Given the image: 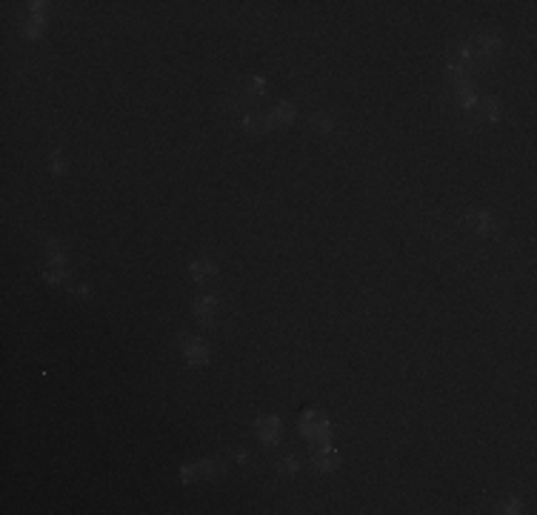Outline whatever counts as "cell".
Returning <instances> with one entry per match:
<instances>
[{
  "mask_svg": "<svg viewBox=\"0 0 537 515\" xmlns=\"http://www.w3.org/2000/svg\"><path fill=\"white\" fill-rule=\"evenodd\" d=\"M183 352H186L192 366H200V363L209 361V349H206L203 341H197V338H183Z\"/></svg>",
  "mask_w": 537,
  "mask_h": 515,
  "instance_id": "cell-1",
  "label": "cell"
},
{
  "mask_svg": "<svg viewBox=\"0 0 537 515\" xmlns=\"http://www.w3.org/2000/svg\"><path fill=\"white\" fill-rule=\"evenodd\" d=\"M257 429H260V438L266 444H275V432H277V418H263V421H257Z\"/></svg>",
  "mask_w": 537,
  "mask_h": 515,
  "instance_id": "cell-4",
  "label": "cell"
},
{
  "mask_svg": "<svg viewBox=\"0 0 537 515\" xmlns=\"http://www.w3.org/2000/svg\"><path fill=\"white\" fill-rule=\"evenodd\" d=\"M469 224H477L480 232H486V229H492V220H489L486 212H469Z\"/></svg>",
  "mask_w": 537,
  "mask_h": 515,
  "instance_id": "cell-5",
  "label": "cell"
},
{
  "mask_svg": "<svg viewBox=\"0 0 537 515\" xmlns=\"http://www.w3.org/2000/svg\"><path fill=\"white\" fill-rule=\"evenodd\" d=\"M298 467H300V461L294 455H289V458H283V461H280V467H277V470H280V472H298Z\"/></svg>",
  "mask_w": 537,
  "mask_h": 515,
  "instance_id": "cell-8",
  "label": "cell"
},
{
  "mask_svg": "<svg viewBox=\"0 0 537 515\" xmlns=\"http://www.w3.org/2000/svg\"><path fill=\"white\" fill-rule=\"evenodd\" d=\"M218 272V266L211 261H206V258H200L197 263H192V275H195V281H203V278H209V275H214Z\"/></svg>",
  "mask_w": 537,
  "mask_h": 515,
  "instance_id": "cell-3",
  "label": "cell"
},
{
  "mask_svg": "<svg viewBox=\"0 0 537 515\" xmlns=\"http://www.w3.org/2000/svg\"><path fill=\"white\" fill-rule=\"evenodd\" d=\"M214 312H218V298L206 295V298H197V301H195V315H197V321H203V324H211V321H214Z\"/></svg>",
  "mask_w": 537,
  "mask_h": 515,
  "instance_id": "cell-2",
  "label": "cell"
},
{
  "mask_svg": "<svg viewBox=\"0 0 537 515\" xmlns=\"http://www.w3.org/2000/svg\"><path fill=\"white\" fill-rule=\"evenodd\" d=\"M483 112H486V120H497V117H500V106H497L494 101L483 103Z\"/></svg>",
  "mask_w": 537,
  "mask_h": 515,
  "instance_id": "cell-7",
  "label": "cell"
},
{
  "mask_svg": "<svg viewBox=\"0 0 537 515\" xmlns=\"http://www.w3.org/2000/svg\"><path fill=\"white\" fill-rule=\"evenodd\" d=\"M312 129L329 132V129H332V117H329V115H312Z\"/></svg>",
  "mask_w": 537,
  "mask_h": 515,
  "instance_id": "cell-6",
  "label": "cell"
},
{
  "mask_svg": "<svg viewBox=\"0 0 537 515\" xmlns=\"http://www.w3.org/2000/svg\"><path fill=\"white\" fill-rule=\"evenodd\" d=\"M63 169H66V163L60 160V155L55 152V158H51V172H63Z\"/></svg>",
  "mask_w": 537,
  "mask_h": 515,
  "instance_id": "cell-9",
  "label": "cell"
}]
</instances>
